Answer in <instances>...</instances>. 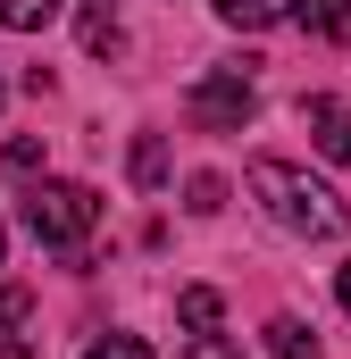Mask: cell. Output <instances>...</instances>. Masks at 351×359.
Returning a JSON list of instances; mask_svg holds the SVG:
<instances>
[{"label": "cell", "mask_w": 351, "mask_h": 359, "mask_svg": "<svg viewBox=\"0 0 351 359\" xmlns=\"http://www.w3.org/2000/svg\"><path fill=\"white\" fill-rule=\"evenodd\" d=\"M251 192H260V209L284 226V234H301V243H335L343 234V192L318 176H301L293 159H251Z\"/></svg>", "instance_id": "1"}, {"label": "cell", "mask_w": 351, "mask_h": 359, "mask_svg": "<svg viewBox=\"0 0 351 359\" xmlns=\"http://www.w3.org/2000/svg\"><path fill=\"white\" fill-rule=\"evenodd\" d=\"M25 226H34V243H51V251H76L92 243V226H100V192L92 184H34L25 192Z\"/></svg>", "instance_id": "2"}, {"label": "cell", "mask_w": 351, "mask_h": 359, "mask_svg": "<svg viewBox=\"0 0 351 359\" xmlns=\"http://www.w3.org/2000/svg\"><path fill=\"white\" fill-rule=\"evenodd\" d=\"M184 109H192V126H201V134H243V117L260 109V92H251L243 67H218V76H201V84H192Z\"/></svg>", "instance_id": "3"}, {"label": "cell", "mask_w": 351, "mask_h": 359, "mask_svg": "<svg viewBox=\"0 0 351 359\" xmlns=\"http://www.w3.org/2000/svg\"><path fill=\"white\" fill-rule=\"evenodd\" d=\"M301 126H310V142H318L335 168H351V100H326V92H310V100H301Z\"/></svg>", "instance_id": "4"}, {"label": "cell", "mask_w": 351, "mask_h": 359, "mask_svg": "<svg viewBox=\"0 0 351 359\" xmlns=\"http://www.w3.org/2000/svg\"><path fill=\"white\" fill-rule=\"evenodd\" d=\"M25 309H34V292H25L17 276H0V359H34V334H25Z\"/></svg>", "instance_id": "5"}, {"label": "cell", "mask_w": 351, "mask_h": 359, "mask_svg": "<svg viewBox=\"0 0 351 359\" xmlns=\"http://www.w3.org/2000/svg\"><path fill=\"white\" fill-rule=\"evenodd\" d=\"M218 17H226L234 34H267V25L293 17V0H218Z\"/></svg>", "instance_id": "6"}, {"label": "cell", "mask_w": 351, "mask_h": 359, "mask_svg": "<svg viewBox=\"0 0 351 359\" xmlns=\"http://www.w3.org/2000/svg\"><path fill=\"white\" fill-rule=\"evenodd\" d=\"M176 318H184L192 334H218V318H226V301H218L209 284H184V292H176Z\"/></svg>", "instance_id": "7"}, {"label": "cell", "mask_w": 351, "mask_h": 359, "mask_svg": "<svg viewBox=\"0 0 351 359\" xmlns=\"http://www.w3.org/2000/svg\"><path fill=\"white\" fill-rule=\"evenodd\" d=\"M301 25L318 42H351V0H301Z\"/></svg>", "instance_id": "8"}, {"label": "cell", "mask_w": 351, "mask_h": 359, "mask_svg": "<svg viewBox=\"0 0 351 359\" xmlns=\"http://www.w3.org/2000/svg\"><path fill=\"white\" fill-rule=\"evenodd\" d=\"M267 351H276V359H326V351H318V334H310L301 318H276V326H267Z\"/></svg>", "instance_id": "9"}, {"label": "cell", "mask_w": 351, "mask_h": 359, "mask_svg": "<svg viewBox=\"0 0 351 359\" xmlns=\"http://www.w3.org/2000/svg\"><path fill=\"white\" fill-rule=\"evenodd\" d=\"M59 8H67V0H0V25H8V34H42Z\"/></svg>", "instance_id": "10"}, {"label": "cell", "mask_w": 351, "mask_h": 359, "mask_svg": "<svg viewBox=\"0 0 351 359\" xmlns=\"http://www.w3.org/2000/svg\"><path fill=\"white\" fill-rule=\"evenodd\" d=\"M184 209H192V217H218V209H226V176H192L184 184Z\"/></svg>", "instance_id": "11"}, {"label": "cell", "mask_w": 351, "mask_h": 359, "mask_svg": "<svg viewBox=\"0 0 351 359\" xmlns=\"http://www.w3.org/2000/svg\"><path fill=\"white\" fill-rule=\"evenodd\" d=\"M134 184H168V151H159V134L134 142Z\"/></svg>", "instance_id": "12"}, {"label": "cell", "mask_w": 351, "mask_h": 359, "mask_svg": "<svg viewBox=\"0 0 351 359\" xmlns=\"http://www.w3.org/2000/svg\"><path fill=\"white\" fill-rule=\"evenodd\" d=\"M84 50H117V17H109L100 0L84 8Z\"/></svg>", "instance_id": "13"}, {"label": "cell", "mask_w": 351, "mask_h": 359, "mask_svg": "<svg viewBox=\"0 0 351 359\" xmlns=\"http://www.w3.org/2000/svg\"><path fill=\"white\" fill-rule=\"evenodd\" d=\"M84 359H151V343H143V334H109V343H92Z\"/></svg>", "instance_id": "14"}, {"label": "cell", "mask_w": 351, "mask_h": 359, "mask_svg": "<svg viewBox=\"0 0 351 359\" xmlns=\"http://www.w3.org/2000/svg\"><path fill=\"white\" fill-rule=\"evenodd\" d=\"M184 359H251V351L226 343V334H192V351H184Z\"/></svg>", "instance_id": "15"}, {"label": "cell", "mask_w": 351, "mask_h": 359, "mask_svg": "<svg viewBox=\"0 0 351 359\" xmlns=\"http://www.w3.org/2000/svg\"><path fill=\"white\" fill-rule=\"evenodd\" d=\"M0 168H8V176H34V168H42V142H8Z\"/></svg>", "instance_id": "16"}, {"label": "cell", "mask_w": 351, "mask_h": 359, "mask_svg": "<svg viewBox=\"0 0 351 359\" xmlns=\"http://www.w3.org/2000/svg\"><path fill=\"white\" fill-rule=\"evenodd\" d=\"M335 292H343V318H351V259H343V276H335Z\"/></svg>", "instance_id": "17"}, {"label": "cell", "mask_w": 351, "mask_h": 359, "mask_svg": "<svg viewBox=\"0 0 351 359\" xmlns=\"http://www.w3.org/2000/svg\"><path fill=\"white\" fill-rule=\"evenodd\" d=\"M0 251H8V234H0Z\"/></svg>", "instance_id": "18"}]
</instances>
